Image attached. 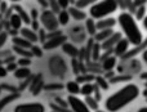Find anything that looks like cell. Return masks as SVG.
Here are the masks:
<instances>
[{"label":"cell","instance_id":"1","mask_svg":"<svg viewBox=\"0 0 147 112\" xmlns=\"http://www.w3.org/2000/svg\"><path fill=\"white\" fill-rule=\"evenodd\" d=\"M141 94L140 87L137 84H127L119 90L107 97L106 102H105V108L107 112H119L120 110L128 106L129 103L134 102Z\"/></svg>","mask_w":147,"mask_h":112},{"label":"cell","instance_id":"2","mask_svg":"<svg viewBox=\"0 0 147 112\" xmlns=\"http://www.w3.org/2000/svg\"><path fill=\"white\" fill-rule=\"evenodd\" d=\"M117 23H119L125 39L130 43V45L140 46L143 43L142 30L138 26V22L134 15H132L129 12H121L117 17Z\"/></svg>","mask_w":147,"mask_h":112},{"label":"cell","instance_id":"3","mask_svg":"<svg viewBox=\"0 0 147 112\" xmlns=\"http://www.w3.org/2000/svg\"><path fill=\"white\" fill-rule=\"evenodd\" d=\"M117 0H97L89 9V15L93 19H103L116 12Z\"/></svg>","mask_w":147,"mask_h":112},{"label":"cell","instance_id":"4","mask_svg":"<svg viewBox=\"0 0 147 112\" xmlns=\"http://www.w3.org/2000/svg\"><path fill=\"white\" fill-rule=\"evenodd\" d=\"M39 21H40L41 26L44 27V30H47L48 32L58 30V26H59L58 18L56 17L54 12H52L51 9H45V10H44V12L40 14Z\"/></svg>","mask_w":147,"mask_h":112},{"label":"cell","instance_id":"5","mask_svg":"<svg viewBox=\"0 0 147 112\" xmlns=\"http://www.w3.org/2000/svg\"><path fill=\"white\" fill-rule=\"evenodd\" d=\"M67 105L71 112H92L90 108L86 106L85 101L80 99L78 95H69L67 97Z\"/></svg>","mask_w":147,"mask_h":112},{"label":"cell","instance_id":"6","mask_svg":"<svg viewBox=\"0 0 147 112\" xmlns=\"http://www.w3.org/2000/svg\"><path fill=\"white\" fill-rule=\"evenodd\" d=\"M14 112H45V106L39 102L21 103V105L16 106Z\"/></svg>","mask_w":147,"mask_h":112},{"label":"cell","instance_id":"7","mask_svg":"<svg viewBox=\"0 0 147 112\" xmlns=\"http://www.w3.org/2000/svg\"><path fill=\"white\" fill-rule=\"evenodd\" d=\"M66 40H67V38L65 35L57 36V38H53V39H48L43 44V50H53V49L58 48V46H62L66 43Z\"/></svg>","mask_w":147,"mask_h":112},{"label":"cell","instance_id":"8","mask_svg":"<svg viewBox=\"0 0 147 112\" xmlns=\"http://www.w3.org/2000/svg\"><path fill=\"white\" fill-rule=\"evenodd\" d=\"M129 46H130L129 41H128L125 38H121L116 43V45L114 46V52L117 57H124L125 54L129 52Z\"/></svg>","mask_w":147,"mask_h":112},{"label":"cell","instance_id":"9","mask_svg":"<svg viewBox=\"0 0 147 112\" xmlns=\"http://www.w3.org/2000/svg\"><path fill=\"white\" fill-rule=\"evenodd\" d=\"M20 36H22L23 39H26L27 41H30L32 45H35L36 41H39L38 32L34 31L31 27H22L20 30Z\"/></svg>","mask_w":147,"mask_h":112},{"label":"cell","instance_id":"10","mask_svg":"<svg viewBox=\"0 0 147 112\" xmlns=\"http://www.w3.org/2000/svg\"><path fill=\"white\" fill-rule=\"evenodd\" d=\"M67 12L70 13V17L75 21H83V19H86V13L84 12L83 9H79L76 7H69Z\"/></svg>","mask_w":147,"mask_h":112},{"label":"cell","instance_id":"11","mask_svg":"<svg viewBox=\"0 0 147 112\" xmlns=\"http://www.w3.org/2000/svg\"><path fill=\"white\" fill-rule=\"evenodd\" d=\"M96 25H97V31L109 30V28H112L115 25H116V21L112 19V18H103V19L97 21Z\"/></svg>","mask_w":147,"mask_h":112},{"label":"cell","instance_id":"12","mask_svg":"<svg viewBox=\"0 0 147 112\" xmlns=\"http://www.w3.org/2000/svg\"><path fill=\"white\" fill-rule=\"evenodd\" d=\"M114 35V31L111 30V28H109V30H101V31H97V34L94 35V40H96V43H103V41H106L109 38H111V36Z\"/></svg>","mask_w":147,"mask_h":112},{"label":"cell","instance_id":"13","mask_svg":"<svg viewBox=\"0 0 147 112\" xmlns=\"http://www.w3.org/2000/svg\"><path fill=\"white\" fill-rule=\"evenodd\" d=\"M13 9H14V13H17V14L21 17V19H22V22L25 23V25H30L31 23V17L22 7H20V5L16 4V5H13Z\"/></svg>","mask_w":147,"mask_h":112},{"label":"cell","instance_id":"14","mask_svg":"<svg viewBox=\"0 0 147 112\" xmlns=\"http://www.w3.org/2000/svg\"><path fill=\"white\" fill-rule=\"evenodd\" d=\"M12 41H13V45L14 46H18V48H23V49H31L32 44L30 41H27L26 39H23L22 36H13L12 38Z\"/></svg>","mask_w":147,"mask_h":112},{"label":"cell","instance_id":"15","mask_svg":"<svg viewBox=\"0 0 147 112\" xmlns=\"http://www.w3.org/2000/svg\"><path fill=\"white\" fill-rule=\"evenodd\" d=\"M120 39H121V38H120L119 34H115L114 32V35H112L111 38H109L106 41H103V43L101 44V48L102 49H110V48H112V46L116 45V43L120 40Z\"/></svg>","mask_w":147,"mask_h":112},{"label":"cell","instance_id":"16","mask_svg":"<svg viewBox=\"0 0 147 112\" xmlns=\"http://www.w3.org/2000/svg\"><path fill=\"white\" fill-rule=\"evenodd\" d=\"M9 23H10V27H12L13 30H21L23 22L17 13H13V14H10V17H9Z\"/></svg>","mask_w":147,"mask_h":112},{"label":"cell","instance_id":"17","mask_svg":"<svg viewBox=\"0 0 147 112\" xmlns=\"http://www.w3.org/2000/svg\"><path fill=\"white\" fill-rule=\"evenodd\" d=\"M115 66H116V57L109 56V57H105V58H103L102 67H103L105 71H111Z\"/></svg>","mask_w":147,"mask_h":112},{"label":"cell","instance_id":"18","mask_svg":"<svg viewBox=\"0 0 147 112\" xmlns=\"http://www.w3.org/2000/svg\"><path fill=\"white\" fill-rule=\"evenodd\" d=\"M43 88V81H41V76H36L34 79V81L31 82V87H30V92L32 93L34 95H38L39 94V90Z\"/></svg>","mask_w":147,"mask_h":112},{"label":"cell","instance_id":"19","mask_svg":"<svg viewBox=\"0 0 147 112\" xmlns=\"http://www.w3.org/2000/svg\"><path fill=\"white\" fill-rule=\"evenodd\" d=\"M13 74H14V77H17V79H28L31 76V70L28 67H18Z\"/></svg>","mask_w":147,"mask_h":112},{"label":"cell","instance_id":"20","mask_svg":"<svg viewBox=\"0 0 147 112\" xmlns=\"http://www.w3.org/2000/svg\"><path fill=\"white\" fill-rule=\"evenodd\" d=\"M80 85L78 81H69L66 84V90L69 92V95H78L80 94Z\"/></svg>","mask_w":147,"mask_h":112},{"label":"cell","instance_id":"21","mask_svg":"<svg viewBox=\"0 0 147 112\" xmlns=\"http://www.w3.org/2000/svg\"><path fill=\"white\" fill-rule=\"evenodd\" d=\"M94 89H96V85H94V84H92V82H85V84L80 88V94L84 95V97L93 95Z\"/></svg>","mask_w":147,"mask_h":112},{"label":"cell","instance_id":"22","mask_svg":"<svg viewBox=\"0 0 147 112\" xmlns=\"http://www.w3.org/2000/svg\"><path fill=\"white\" fill-rule=\"evenodd\" d=\"M85 28H86V32L89 34L90 36H94L97 34V25H96V21L93 18H88L85 21Z\"/></svg>","mask_w":147,"mask_h":112},{"label":"cell","instance_id":"23","mask_svg":"<svg viewBox=\"0 0 147 112\" xmlns=\"http://www.w3.org/2000/svg\"><path fill=\"white\" fill-rule=\"evenodd\" d=\"M57 18H58V23L62 26H66L67 23L70 22V13L67 12V9H62L61 12L58 13V15H57Z\"/></svg>","mask_w":147,"mask_h":112},{"label":"cell","instance_id":"24","mask_svg":"<svg viewBox=\"0 0 147 112\" xmlns=\"http://www.w3.org/2000/svg\"><path fill=\"white\" fill-rule=\"evenodd\" d=\"M62 49H63L65 53L69 54V56H71V57H78V54H79L78 48H76L75 45H72V44L65 43L63 45H62Z\"/></svg>","mask_w":147,"mask_h":112},{"label":"cell","instance_id":"25","mask_svg":"<svg viewBox=\"0 0 147 112\" xmlns=\"http://www.w3.org/2000/svg\"><path fill=\"white\" fill-rule=\"evenodd\" d=\"M18 97H20V94H10V95H7V97L1 98V99H0V112H1V110L5 107V106H8L10 102L16 101Z\"/></svg>","mask_w":147,"mask_h":112},{"label":"cell","instance_id":"26","mask_svg":"<svg viewBox=\"0 0 147 112\" xmlns=\"http://www.w3.org/2000/svg\"><path fill=\"white\" fill-rule=\"evenodd\" d=\"M85 103L86 106H88L89 108H90V111H96L98 110V101L96 99V98L93 97V95H89V97H85Z\"/></svg>","mask_w":147,"mask_h":112},{"label":"cell","instance_id":"27","mask_svg":"<svg viewBox=\"0 0 147 112\" xmlns=\"http://www.w3.org/2000/svg\"><path fill=\"white\" fill-rule=\"evenodd\" d=\"M13 50L20 57H23V58H32V54H31L30 49H23V48H18V46L13 45Z\"/></svg>","mask_w":147,"mask_h":112},{"label":"cell","instance_id":"28","mask_svg":"<svg viewBox=\"0 0 147 112\" xmlns=\"http://www.w3.org/2000/svg\"><path fill=\"white\" fill-rule=\"evenodd\" d=\"M101 44H98V43H94L93 44V46H92V53H90V56H92V59L93 61H97V59L99 58V56H101Z\"/></svg>","mask_w":147,"mask_h":112},{"label":"cell","instance_id":"29","mask_svg":"<svg viewBox=\"0 0 147 112\" xmlns=\"http://www.w3.org/2000/svg\"><path fill=\"white\" fill-rule=\"evenodd\" d=\"M96 1L97 0H76L75 7L79 8V9H83V8H86V7H92Z\"/></svg>","mask_w":147,"mask_h":112},{"label":"cell","instance_id":"30","mask_svg":"<svg viewBox=\"0 0 147 112\" xmlns=\"http://www.w3.org/2000/svg\"><path fill=\"white\" fill-rule=\"evenodd\" d=\"M31 54H32V57H38V58H40L41 56H43V48H40V46L38 45H32L30 49Z\"/></svg>","mask_w":147,"mask_h":112},{"label":"cell","instance_id":"31","mask_svg":"<svg viewBox=\"0 0 147 112\" xmlns=\"http://www.w3.org/2000/svg\"><path fill=\"white\" fill-rule=\"evenodd\" d=\"M51 108H52V111H53V112H70V111H71V110H69L67 107L58 106L57 103H54V102L51 103Z\"/></svg>","mask_w":147,"mask_h":112},{"label":"cell","instance_id":"32","mask_svg":"<svg viewBox=\"0 0 147 112\" xmlns=\"http://www.w3.org/2000/svg\"><path fill=\"white\" fill-rule=\"evenodd\" d=\"M17 64L20 67H28L31 64V58H23V57H21L17 61Z\"/></svg>","mask_w":147,"mask_h":112},{"label":"cell","instance_id":"33","mask_svg":"<svg viewBox=\"0 0 147 112\" xmlns=\"http://www.w3.org/2000/svg\"><path fill=\"white\" fill-rule=\"evenodd\" d=\"M38 38H39V41H40L41 44H44L47 41V32H45V30H44V28H39Z\"/></svg>","mask_w":147,"mask_h":112},{"label":"cell","instance_id":"34","mask_svg":"<svg viewBox=\"0 0 147 112\" xmlns=\"http://www.w3.org/2000/svg\"><path fill=\"white\" fill-rule=\"evenodd\" d=\"M48 3H49V7H51L52 12H56V13L61 12V10H59V7H58V3H57V0H48Z\"/></svg>","mask_w":147,"mask_h":112},{"label":"cell","instance_id":"35","mask_svg":"<svg viewBox=\"0 0 147 112\" xmlns=\"http://www.w3.org/2000/svg\"><path fill=\"white\" fill-rule=\"evenodd\" d=\"M96 81H97V87H101L102 89H107L109 88V84L106 82V80L103 77H96Z\"/></svg>","mask_w":147,"mask_h":112},{"label":"cell","instance_id":"36","mask_svg":"<svg viewBox=\"0 0 147 112\" xmlns=\"http://www.w3.org/2000/svg\"><path fill=\"white\" fill-rule=\"evenodd\" d=\"M8 32L7 31H1L0 32V48H3V46L5 45V43H7V40H8Z\"/></svg>","mask_w":147,"mask_h":112},{"label":"cell","instance_id":"37","mask_svg":"<svg viewBox=\"0 0 147 112\" xmlns=\"http://www.w3.org/2000/svg\"><path fill=\"white\" fill-rule=\"evenodd\" d=\"M59 9H69V5L71 3V0H57Z\"/></svg>","mask_w":147,"mask_h":112},{"label":"cell","instance_id":"38","mask_svg":"<svg viewBox=\"0 0 147 112\" xmlns=\"http://www.w3.org/2000/svg\"><path fill=\"white\" fill-rule=\"evenodd\" d=\"M31 28H32L34 31H36L38 32L39 31V28H40V21H38V19H31Z\"/></svg>","mask_w":147,"mask_h":112},{"label":"cell","instance_id":"39","mask_svg":"<svg viewBox=\"0 0 147 112\" xmlns=\"http://www.w3.org/2000/svg\"><path fill=\"white\" fill-rule=\"evenodd\" d=\"M5 68H7V71L9 72V71H12V72H14L18 68V64L16 63V62H12V63H8V66L5 67Z\"/></svg>","mask_w":147,"mask_h":112},{"label":"cell","instance_id":"40","mask_svg":"<svg viewBox=\"0 0 147 112\" xmlns=\"http://www.w3.org/2000/svg\"><path fill=\"white\" fill-rule=\"evenodd\" d=\"M146 15H145V8H140V12H138V14H137V17H136V19H143Z\"/></svg>","mask_w":147,"mask_h":112},{"label":"cell","instance_id":"41","mask_svg":"<svg viewBox=\"0 0 147 112\" xmlns=\"http://www.w3.org/2000/svg\"><path fill=\"white\" fill-rule=\"evenodd\" d=\"M54 102H56L58 106H62V107H69L67 102H63V99H61V98H56V101H54Z\"/></svg>","mask_w":147,"mask_h":112},{"label":"cell","instance_id":"42","mask_svg":"<svg viewBox=\"0 0 147 112\" xmlns=\"http://www.w3.org/2000/svg\"><path fill=\"white\" fill-rule=\"evenodd\" d=\"M7 75H8L7 68H5L4 66H1V64H0V77H5Z\"/></svg>","mask_w":147,"mask_h":112},{"label":"cell","instance_id":"43","mask_svg":"<svg viewBox=\"0 0 147 112\" xmlns=\"http://www.w3.org/2000/svg\"><path fill=\"white\" fill-rule=\"evenodd\" d=\"M38 15H39V13H38V10H36V9L31 10V14H30L31 19H38Z\"/></svg>","mask_w":147,"mask_h":112},{"label":"cell","instance_id":"44","mask_svg":"<svg viewBox=\"0 0 147 112\" xmlns=\"http://www.w3.org/2000/svg\"><path fill=\"white\" fill-rule=\"evenodd\" d=\"M7 3L5 1H1L0 3V13H3V12H5V10H7Z\"/></svg>","mask_w":147,"mask_h":112},{"label":"cell","instance_id":"45","mask_svg":"<svg viewBox=\"0 0 147 112\" xmlns=\"http://www.w3.org/2000/svg\"><path fill=\"white\" fill-rule=\"evenodd\" d=\"M47 90H52V89H61L62 85H49V87H44Z\"/></svg>","mask_w":147,"mask_h":112},{"label":"cell","instance_id":"46","mask_svg":"<svg viewBox=\"0 0 147 112\" xmlns=\"http://www.w3.org/2000/svg\"><path fill=\"white\" fill-rule=\"evenodd\" d=\"M38 1L40 3V5H41V7H44V8L49 7V3H48V0H38Z\"/></svg>","mask_w":147,"mask_h":112},{"label":"cell","instance_id":"47","mask_svg":"<svg viewBox=\"0 0 147 112\" xmlns=\"http://www.w3.org/2000/svg\"><path fill=\"white\" fill-rule=\"evenodd\" d=\"M142 59L145 61V63L147 64V48L145 49V50L142 52Z\"/></svg>","mask_w":147,"mask_h":112},{"label":"cell","instance_id":"48","mask_svg":"<svg viewBox=\"0 0 147 112\" xmlns=\"http://www.w3.org/2000/svg\"><path fill=\"white\" fill-rule=\"evenodd\" d=\"M142 25H143V28L147 31V15L142 19Z\"/></svg>","mask_w":147,"mask_h":112},{"label":"cell","instance_id":"49","mask_svg":"<svg viewBox=\"0 0 147 112\" xmlns=\"http://www.w3.org/2000/svg\"><path fill=\"white\" fill-rule=\"evenodd\" d=\"M138 112H147V106H145V107H141L140 110H138Z\"/></svg>","mask_w":147,"mask_h":112},{"label":"cell","instance_id":"50","mask_svg":"<svg viewBox=\"0 0 147 112\" xmlns=\"http://www.w3.org/2000/svg\"><path fill=\"white\" fill-rule=\"evenodd\" d=\"M94 112H106V111H103V110H99V108H98V110H96Z\"/></svg>","mask_w":147,"mask_h":112},{"label":"cell","instance_id":"51","mask_svg":"<svg viewBox=\"0 0 147 112\" xmlns=\"http://www.w3.org/2000/svg\"><path fill=\"white\" fill-rule=\"evenodd\" d=\"M9 1H12V3H18V1H21V0H9Z\"/></svg>","mask_w":147,"mask_h":112},{"label":"cell","instance_id":"52","mask_svg":"<svg viewBox=\"0 0 147 112\" xmlns=\"http://www.w3.org/2000/svg\"><path fill=\"white\" fill-rule=\"evenodd\" d=\"M0 17H1V13H0Z\"/></svg>","mask_w":147,"mask_h":112},{"label":"cell","instance_id":"53","mask_svg":"<svg viewBox=\"0 0 147 112\" xmlns=\"http://www.w3.org/2000/svg\"><path fill=\"white\" fill-rule=\"evenodd\" d=\"M52 112H53V111H52Z\"/></svg>","mask_w":147,"mask_h":112}]
</instances>
